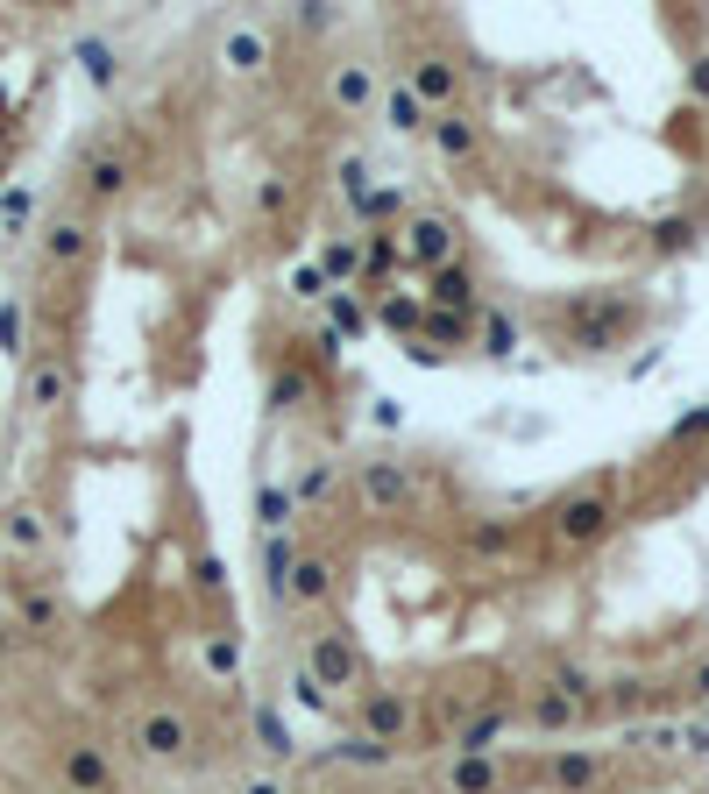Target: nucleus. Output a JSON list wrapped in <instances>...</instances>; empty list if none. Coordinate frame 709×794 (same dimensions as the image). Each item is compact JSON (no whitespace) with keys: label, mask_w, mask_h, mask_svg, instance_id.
Instances as JSON below:
<instances>
[{"label":"nucleus","mask_w":709,"mask_h":794,"mask_svg":"<svg viewBox=\"0 0 709 794\" xmlns=\"http://www.w3.org/2000/svg\"><path fill=\"white\" fill-rule=\"evenodd\" d=\"M312 674H320L327 688H341V681H355V653L341 639H312Z\"/></svg>","instance_id":"obj_5"},{"label":"nucleus","mask_w":709,"mask_h":794,"mask_svg":"<svg viewBox=\"0 0 709 794\" xmlns=\"http://www.w3.org/2000/svg\"><path fill=\"white\" fill-rule=\"evenodd\" d=\"M568 717H575L568 695H546V702H539V724H568Z\"/></svg>","instance_id":"obj_16"},{"label":"nucleus","mask_w":709,"mask_h":794,"mask_svg":"<svg viewBox=\"0 0 709 794\" xmlns=\"http://www.w3.org/2000/svg\"><path fill=\"white\" fill-rule=\"evenodd\" d=\"M256 57H263V36H249V29L227 43V64H234V71H256Z\"/></svg>","instance_id":"obj_11"},{"label":"nucleus","mask_w":709,"mask_h":794,"mask_svg":"<svg viewBox=\"0 0 709 794\" xmlns=\"http://www.w3.org/2000/svg\"><path fill=\"white\" fill-rule=\"evenodd\" d=\"M320 589H327V568H320V561H305V568L291 575V596H320Z\"/></svg>","instance_id":"obj_13"},{"label":"nucleus","mask_w":709,"mask_h":794,"mask_svg":"<svg viewBox=\"0 0 709 794\" xmlns=\"http://www.w3.org/2000/svg\"><path fill=\"white\" fill-rule=\"evenodd\" d=\"M405 724H412V709H405L398 695H383V702H369V731H376V738H398Z\"/></svg>","instance_id":"obj_9"},{"label":"nucleus","mask_w":709,"mask_h":794,"mask_svg":"<svg viewBox=\"0 0 709 794\" xmlns=\"http://www.w3.org/2000/svg\"><path fill=\"white\" fill-rule=\"evenodd\" d=\"M490 780H497V773H490V766H483V759H468V766H461V773H454V787H461V794H483V787H490Z\"/></svg>","instance_id":"obj_14"},{"label":"nucleus","mask_w":709,"mask_h":794,"mask_svg":"<svg viewBox=\"0 0 709 794\" xmlns=\"http://www.w3.org/2000/svg\"><path fill=\"white\" fill-rule=\"evenodd\" d=\"M362 490H369L376 504H405V475H398V461H369V468H362Z\"/></svg>","instance_id":"obj_7"},{"label":"nucleus","mask_w":709,"mask_h":794,"mask_svg":"<svg viewBox=\"0 0 709 794\" xmlns=\"http://www.w3.org/2000/svg\"><path fill=\"white\" fill-rule=\"evenodd\" d=\"M426 298H440L447 312H461V305H476V284H468V270H440Z\"/></svg>","instance_id":"obj_8"},{"label":"nucleus","mask_w":709,"mask_h":794,"mask_svg":"<svg viewBox=\"0 0 709 794\" xmlns=\"http://www.w3.org/2000/svg\"><path fill=\"white\" fill-rule=\"evenodd\" d=\"M454 86H461L454 64H433V57H426V64L412 71V100H426V107H447V100H454Z\"/></svg>","instance_id":"obj_3"},{"label":"nucleus","mask_w":709,"mask_h":794,"mask_svg":"<svg viewBox=\"0 0 709 794\" xmlns=\"http://www.w3.org/2000/svg\"><path fill=\"white\" fill-rule=\"evenodd\" d=\"M390 128H426V114H419L412 93H390Z\"/></svg>","instance_id":"obj_12"},{"label":"nucleus","mask_w":709,"mask_h":794,"mask_svg":"<svg viewBox=\"0 0 709 794\" xmlns=\"http://www.w3.org/2000/svg\"><path fill=\"white\" fill-rule=\"evenodd\" d=\"M433 142H440L447 156H468V149H476V128H468L461 114H440V121H433Z\"/></svg>","instance_id":"obj_10"},{"label":"nucleus","mask_w":709,"mask_h":794,"mask_svg":"<svg viewBox=\"0 0 709 794\" xmlns=\"http://www.w3.org/2000/svg\"><path fill=\"white\" fill-rule=\"evenodd\" d=\"M142 752H185V724L171 717V709H156V717H142Z\"/></svg>","instance_id":"obj_6"},{"label":"nucleus","mask_w":709,"mask_h":794,"mask_svg":"<svg viewBox=\"0 0 709 794\" xmlns=\"http://www.w3.org/2000/svg\"><path fill=\"white\" fill-rule=\"evenodd\" d=\"M405 234H412L405 249H412L419 263H447V256H454V227H447V220H412Z\"/></svg>","instance_id":"obj_2"},{"label":"nucleus","mask_w":709,"mask_h":794,"mask_svg":"<svg viewBox=\"0 0 709 794\" xmlns=\"http://www.w3.org/2000/svg\"><path fill=\"white\" fill-rule=\"evenodd\" d=\"M327 490H334V468H327V461L298 475V497H327Z\"/></svg>","instance_id":"obj_15"},{"label":"nucleus","mask_w":709,"mask_h":794,"mask_svg":"<svg viewBox=\"0 0 709 794\" xmlns=\"http://www.w3.org/2000/svg\"><path fill=\"white\" fill-rule=\"evenodd\" d=\"M249 794H277V780H256V787H249Z\"/></svg>","instance_id":"obj_17"},{"label":"nucleus","mask_w":709,"mask_h":794,"mask_svg":"<svg viewBox=\"0 0 709 794\" xmlns=\"http://www.w3.org/2000/svg\"><path fill=\"white\" fill-rule=\"evenodd\" d=\"M334 100H341L348 114H362V107L376 100V71H369V64H341V71H334Z\"/></svg>","instance_id":"obj_4"},{"label":"nucleus","mask_w":709,"mask_h":794,"mask_svg":"<svg viewBox=\"0 0 709 794\" xmlns=\"http://www.w3.org/2000/svg\"><path fill=\"white\" fill-rule=\"evenodd\" d=\"M603 518H610V504H603L596 490H582V497H568V504H561V539H596V532H603Z\"/></svg>","instance_id":"obj_1"}]
</instances>
